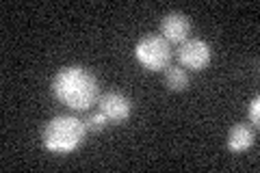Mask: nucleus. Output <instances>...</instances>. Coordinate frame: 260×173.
<instances>
[{"mask_svg":"<svg viewBox=\"0 0 260 173\" xmlns=\"http://www.w3.org/2000/svg\"><path fill=\"white\" fill-rule=\"evenodd\" d=\"M189 32H191V22L180 11H172L160 20V37L165 39L169 46L184 44V41L189 39Z\"/></svg>","mask_w":260,"mask_h":173,"instance_id":"nucleus-6","label":"nucleus"},{"mask_svg":"<svg viewBox=\"0 0 260 173\" xmlns=\"http://www.w3.org/2000/svg\"><path fill=\"white\" fill-rule=\"evenodd\" d=\"M176 56H178V61H180V67L202 72L210 65L213 50H210V46L204 39H186L184 44L178 46Z\"/></svg>","mask_w":260,"mask_h":173,"instance_id":"nucleus-4","label":"nucleus"},{"mask_svg":"<svg viewBox=\"0 0 260 173\" xmlns=\"http://www.w3.org/2000/svg\"><path fill=\"white\" fill-rule=\"evenodd\" d=\"M98 111L107 115L111 123H124L130 117V113H133V100L126 97L124 93L109 91L98 97Z\"/></svg>","mask_w":260,"mask_h":173,"instance_id":"nucleus-5","label":"nucleus"},{"mask_svg":"<svg viewBox=\"0 0 260 173\" xmlns=\"http://www.w3.org/2000/svg\"><path fill=\"white\" fill-rule=\"evenodd\" d=\"M87 132L83 119L74 115H56L44 128V147L54 154H72L85 143Z\"/></svg>","mask_w":260,"mask_h":173,"instance_id":"nucleus-2","label":"nucleus"},{"mask_svg":"<svg viewBox=\"0 0 260 173\" xmlns=\"http://www.w3.org/2000/svg\"><path fill=\"white\" fill-rule=\"evenodd\" d=\"M172 46L160 35H145L135 46V59L150 72L167 70L172 63Z\"/></svg>","mask_w":260,"mask_h":173,"instance_id":"nucleus-3","label":"nucleus"},{"mask_svg":"<svg viewBox=\"0 0 260 173\" xmlns=\"http://www.w3.org/2000/svg\"><path fill=\"white\" fill-rule=\"evenodd\" d=\"M254 141H256V134L254 130L245 123H237V126L230 128V132H228V150L232 154H243L254 147Z\"/></svg>","mask_w":260,"mask_h":173,"instance_id":"nucleus-7","label":"nucleus"},{"mask_svg":"<svg viewBox=\"0 0 260 173\" xmlns=\"http://www.w3.org/2000/svg\"><path fill=\"white\" fill-rule=\"evenodd\" d=\"M52 93L72 111H89L93 104H98L100 85L98 78L83 65H68L54 74Z\"/></svg>","mask_w":260,"mask_h":173,"instance_id":"nucleus-1","label":"nucleus"},{"mask_svg":"<svg viewBox=\"0 0 260 173\" xmlns=\"http://www.w3.org/2000/svg\"><path fill=\"white\" fill-rule=\"evenodd\" d=\"M165 87L169 91H184L189 87V76L182 67H176V65H169L165 70Z\"/></svg>","mask_w":260,"mask_h":173,"instance_id":"nucleus-8","label":"nucleus"},{"mask_svg":"<svg viewBox=\"0 0 260 173\" xmlns=\"http://www.w3.org/2000/svg\"><path fill=\"white\" fill-rule=\"evenodd\" d=\"M247 117H249V121L254 123V126H258L260 123V97L256 95L254 100L249 102V109H247Z\"/></svg>","mask_w":260,"mask_h":173,"instance_id":"nucleus-10","label":"nucleus"},{"mask_svg":"<svg viewBox=\"0 0 260 173\" xmlns=\"http://www.w3.org/2000/svg\"><path fill=\"white\" fill-rule=\"evenodd\" d=\"M83 121H85V126H87L89 132H102V130L111 123V121L107 119V115L100 113V111H98V113H91V115H87V119H83Z\"/></svg>","mask_w":260,"mask_h":173,"instance_id":"nucleus-9","label":"nucleus"}]
</instances>
